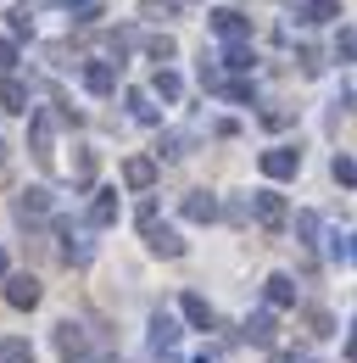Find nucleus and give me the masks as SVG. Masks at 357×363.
Masks as SVG:
<instances>
[{"label":"nucleus","instance_id":"1","mask_svg":"<svg viewBox=\"0 0 357 363\" xmlns=\"http://www.w3.org/2000/svg\"><path fill=\"white\" fill-rule=\"evenodd\" d=\"M251 213H257V224L268 235H279V229L290 224V213H285V196L279 190H251Z\"/></svg>","mask_w":357,"mask_h":363},{"label":"nucleus","instance_id":"2","mask_svg":"<svg viewBox=\"0 0 357 363\" xmlns=\"http://www.w3.org/2000/svg\"><path fill=\"white\" fill-rule=\"evenodd\" d=\"M257 168H263L268 179H296L302 151H296V145H273V151H263V157H257Z\"/></svg>","mask_w":357,"mask_h":363},{"label":"nucleus","instance_id":"3","mask_svg":"<svg viewBox=\"0 0 357 363\" xmlns=\"http://www.w3.org/2000/svg\"><path fill=\"white\" fill-rule=\"evenodd\" d=\"M56 352H62L67 363L89 358V335H84V324H73V318H62V324H56Z\"/></svg>","mask_w":357,"mask_h":363},{"label":"nucleus","instance_id":"4","mask_svg":"<svg viewBox=\"0 0 357 363\" xmlns=\"http://www.w3.org/2000/svg\"><path fill=\"white\" fill-rule=\"evenodd\" d=\"M56 240H62V257H67V263H79V269L89 263V240L73 218H56Z\"/></svg>","mask_w":357,"mask_h":363},{"label":"nucleus","instance_id":"5","mask_svg":"<svg viewBox=\"0 0 357 363\" xmlns=\"http://www.w3.org/2000/svg\"><path fill=\"white\" fill-rule=\"evenodd\" d=\"M212 28H218L229 45H246V40H251V23H246V11H234V6H218V11H212Z\"/></svg>","mask_w":357,"mask_h":363},{"label":"nucleus","instance_id":"6","mask_svg":"<svg viewBox=\"0 0 357 363\" xmlns=\"http://www.w3.org/2000/svg\"><path fill=\"white\" fill-rule=\"evenodd\" d=\"M40 296H45V285L34 274H11V279H6V302H11V308H40Z\"/></svg>","mask_w":357,"mask_h":363},{"label":"nucleus","instance_id":"7","mask_svg":"<svg viewBox=\"0 0 357 363\" xmlns=\"http://www.w3.org/2000/svg\"><path fill=\"white\" fill-rule=\"evenodd\" d=\"M118 73H123V62H89L84 67V90L89 95H112L118 90Z\"/></svg>","mask_w":357,"mask_h":363},{"label":"nucleus","instance_id":"8","mask_svg":"<svg viewBox=\"0 0 357 363\" xmlns=\"http://www.w3.org/2000/svg\"><path fill=\"white\" fill-rule=\"evenodd\" d=\"M178 207H184L190 224H212V218H218V196H207V190H190Z\"/></svg>","mask_w":357,"mask_h":363},{"label":"nucleus","instance_id":"9","mask_svg":"<svg viewBox=\"0 0 357 363\" xmlns=\"http://www.w3.org/2000/svg\"><path fill=\"white\" fill-rule=\"evenodd\" d=\"M263 296H268V308H296V279L290 274H268Z\"/></svg>","mask_w":357,"mask_h":363},{"label":"nucleus","instance_id":"10","mask_svg":"<svg viewBox=\"0 0 357 363\" xmlns=\"http://www.w3.org/2000/svg\"><path fill=\"white\" fill-rule=\"evenodd\" d=\"M151 179H157V157H129L123 162V184L129 190H151Z\"/></svg>","mask_w":357,"mask_h":363},{"label":"nucleus","instance_id":"11","mask_svg":"<svg viewBox=\"0 0 357 363\" xmlns=\"http://www.w3.org/2000/svg\"><path fill=\"white\" fill-rule=\"evenodd\" d=\"M50 129H56V118H50V112H34V157H40V168L56 162V151H50Z\"/></svg>","mask_w":357,"mask_h":363},{"label":"nucleus","instance_id":"12","mask_svg":"<svg viewBox=\"0 0 357 363\" xmlns=\"http://www.w3.org/2000/svg\"><path fill=\"white\" fill-rule=\"evenodd\" d=\"M89 224H95V229L118 224V190H95V201H89Z\"/></svg>","mask_w":357,"mask_h":363},{"label":"nucleus","instance_id":"13","mask_svg":"<svg viewBox=\"0 0 357 363\" xmlns=\"http://www.w3.org/2000/svg\"><path fill=\"white\" fill-rule=\"evenodd\" d=\"M45 213H50V190H23V196H17V218H23V224H34Z\"/></svg>","mask_w":357,"mask_h":363},{"label":"nucleus","instance_id":"14","mask_svg":"<svg viewBox=\"0 0 357 363\" xmlns=\"http://www.w3.org/2000/svg\"><path fill=\"white\" fill-rule=\"evenodd\" d=\"M0 112H28V84L23 79H0Z\"/></svg>","mask_w":357,"mask_h":363},{"label":"nucleus","instance_id":"15","mask_svg":"<svg viewBox=\"0 0 357 363\" xmlns=\"http://www.w3.org/2000/svg\"><path fill=\"white\" fill-rule=\"evenodd\" d=\"M174 341H178V324L168 313H157L151 318V352H174Z\"/></svg>","mask_w":357,"mask_h":363},{"label":"nucleus","instance_id":"16","mask_svg":"<svg viewBox=\"0 0 357 363\" xmlns=\"http://www.w3.org/2000/svg\"><path fill=\"white\" fill-rule=\"evenodd\" d=\"M145 246H151L157 257H184V240H178L174 229H151V235H145Z\"/></svg>","mask_w":357,"mask_h":363},{"label":"nucleus","instance_id":"17","mask_svg":"<svg viewBox=\"0 0 357 363\" xmlns=\"http://www.w3.org/2000/svg\"><path fill=\"white\" fill-rule=\"evenodd\" d=\"M184 318H190L196 330H212V324H218V318H212V308H207V296H196V291L184 296Z\"/></svg>","mask_w":357,"mask_h":363},{"label":"nucleus","instance_id":"18","mask_svg":"<svg viewBox=\"0 0 357 363\" xmlns=\"http://www.w3.org/2000/svg\"><path fill=\"white\" fill-rule=\"evenodd\" d=\"M246 341L273 347V313H251V318H246Z\"/></svg>","mask_w":357,"mask_h":363},{"label":"nucleus","instance_id":"19","mask_svg":"<svg viewBox=\"0 0 357 363\" xmlns=\"http://www.w3.org/2000/svg\"><path fill=\"white\" fill-rule=\"evenodd\" d=\"M341 17V0H307L302 6V23H335Z\"/></svg>","mask_w":357,"mask_h":363},{"label":"nucleus","instance_id":"20","mask_svg":"<svg viewBox=\"0 0 357 363\" xmlns=\"http://www.w3.org/2000/svg\"><path fill=\"white\" fill-rule=\"evenodd\" d=\"M129 112L140 118V123H162V112L151 106V95H145V90H129Z\"/></svg>","mask_w":357,"mask_h":363},{"label":"nucleus","instance_id":"21","mask_svg":"<svg viewBox=\"0 0 357 363\" xmlns=\"http://www.w3.org/2000/svg\"><path fill=\"white\" fill-rule=\"evenodd\" d=\"M307 335H312V341L335 335V318H329V308H307Z\"/></svg>","mask_w":357,"mask_h":363},{"label":"nucleus","instance_id":"22","mask_svg":"<svg viewBox=\"0 0 357 363\" xmlns=\"http://www.w3.org/2000/svg\"><path fill=\"white\" fill-rule=\"evenodd\" d=\"M0 363H34V347L11 335V341H0Z\"/></svg>","mask_w":357,"mask_h":363},{"label":"nucleus","instance_id":"23","mask_svg":"<svg viewBox=\"0 0 357 363\" xmlns=\"http://www.w3.org/2000/svg\"><path fill=\"white\" fill-rule=\"evenodd\" d=\"M6 17H11V40H28V34H34V11H28V6H11Z\"/></svg>","mask_w":357,"mask_h":363},{"label":"nucleus","instance_id":"24","mask_svg":"<svg viewBox=\"0 0 357 363\" xmlns=\"http://www.w3.org/2000/svg\"><path fill=\"white\" fill-rule=\"evenodd\" d=\"M95 162H101V157H95L89 145H79V157H73V179L89 184V179H95Z\"/></svg>","mask_w":357,"mask_h":363},{"label":"nucleus","instance_id":"25","mask_svg":"<svg viewBox=\"0 0 357 363\" xmlns=\"http://www.w3.org/2000/svg\"><path fill=\"white\" fill-rule=\"evenodd\" d=\"M157 157H168V162H178V157H190V135H168L162 145H157Z\"/></svg>","mask_w":357,"mask_h":363},{"label":"nucleus","instance_id":"26","mask_svg":"<svg viewBox=\"0 0 357 363\" xmlns=\"http://www.w3.org/2000/svg\"><path fill=\"white\" fill-rule=\"evenodd\" d=\"M251 62H257V56H251V45H229V50H223V67H234V73H246Z\"/></svg>","mask_w":357,"mask_h":363},{"label":"nucleus","instance_id":"27","mask_svg":"<svg viewBox=\"0 0 357 363\" xmlns=\"http://www.w3.org/2000/svg\"><path fill=\"white\" fill-rule=\"evenodd\" d=\"M178 90H184V84H178V73L157 67V95H162V101H178Z\"/></svg>","mask_w":357,"mask_h":363},{"label":"nucleus","instance_id":"28","mask_svg":"<svg viewBox=\"0 0 357 363\" xmlns=\"http://www.w3.org/2000/svg\"><path fill=\"white\" fill-rule=\"evenodd\" d=\"M335 62H357V34H352V28L335 34Z\"/></svg>","mask_w":357,"mask_h":363},{"label":"nucleus","instance_id":"29","mask_svg":"<svg viewBox=\"0 0 357 363\" xmlns=\"http://www.w3.org/2000/svg\"><path fill=\"white\" fill-rule=\"evenodd\" d=\"M296 235L302 246H318V213H296Z\"/></svg>","mask_w":357,"mask_h":363},{"label":"nucleus","instance_id":"30","mask_svg":"<svg viewBox=\"0 0 357 363\" xmlns=\"http://www.w3.org/2000/svg\"><path fill=\"white\" fill-rule=\"evenodd\" d=\"M145 50H151V62H174V40H168V34H157V40H145Z\"/></svg>","mask_w":357,"mask_h":363},{"label":"nucleus","instance_id":"31","mask_svg":"<svg viewBox=\"0 0 357 363\" xmlns=\"http://www.w3.org/2000/svg\"><path fill=\"white\" fill-rule=\"evenodd\" d=\"M140 11H145V17H174L178 0H140Z\"/></svg>","mask_w":357,"mask_h":363},{"label":"nucleus","instance_id":"32","mask_svg":"<svg viewBox=\"0 0 357 363\" xmlns=\"http://www.w3.org/2000/svg\"><path fill=\"white\" fill-rule=\"evenodd\" d=\"M290 118H296V112H290V106H268V112H263V123H268V129H285V123H290Z\"/></svg>","mask_w":357,"mask_h":363},{"label":"nucleus","instance_id":"33","mask_svg":"<svg viewBox=\"0 0 357 363\" xmlns=\"http://www.w3.org/2000/svg\"><path fill=\"white\" fill-rule=\"evenodd\" d=\"M296 62H302V73H318V67H324V56H318L312 45H302V50H296Z\"/></svg>","mask_w":357,"mask_h":363},{"label":"nucleus","instance_id":"34","mask_svg":"<svg viewBox=\"0 0 357 363\" xmlns=\"http://www.w3.org/2000/svg\"><path fill=\"white\" fill-rule=\"evenodd\" d=\"M335 179H341V184H357V162H352V157H335Z\"/></svg>","mask_w":357,"mask_h":363},{"label":"nucleus","instance_id":"35","mask_svg":"<svg viewBox=\"0 0 357 363\" xmlns=\"http://www.w3.org/2000/svg\"><path fill=\"white\" fill-rule=\"evenodd\" d=\"M17 67V40H0V73H11Z\"/></svg>","mask_w":357,"mask_h":363},{"label":"nucleus","instance_id":"36","mask_svg":"<svg viewBox=\"0 0 357 363\" xmlns=\"http://www.w3.org/2000/svg\"><path fill=\"white\" fill-rule=\"evenodd\" d=\"M223 95H229V101H251V84H246V79H229V90H223Z\"/></svg>","mask_w":357,"mask_h":363},{"label":"nucleus","instance_id":"37","mask_svg":"<svg viewBox=\"0 0 357 363\" xmlns=\"http://www.w3.org/2000/svg\"><path fill=\"white\" fill-rule=\"evenodd\" d=\"M140 229H145V235L157 229V201H145V207H140Z\"/></svg>","mask_w":357,"mask_h":363},{"label":"nucleus","instance_id":"38","mask_svg":"<svg viewBox=\"0 0 357 363\" xmlns=\"http://www.w3.org/2000/svg\"><path fill=\"white\" fill-rule=\"evenodd\" d=\"M273 363H302V352H273Z\"/></svg>","mask_w":357,"mask_h":363},{"label":"nucleus","instance_id":"39","mask_svg":"<svg viewBox=\"0 0 357 363\" xmlns=\"http://www.w3.org/2000/svg\"><path fill=\"white\" fill-rule=\"evenodd\" d=\"M196 363H218V352H207V347H201V352H196Z\"/></svg>","mask_w":357,"mask_h":363},{"label":"nucleus","instance_id":"40","mask_svg":"<svg viewBox=\"0 0 357 363\" xmlns=\"http://www.w3.org/2000/svg\"><path fill=\"white\" fill-rule=\"evenodd\" d=\"M0 184H6V145H0Z\"/></svg>","mask_w":357,"mask_h":363},{"label":"nucleus","instance_id":"41","mask_svg":"<svg viewBox=\"0 0 357 363\" xmlns=\"http://www.w3.org/2000/svg\"><path fill=\"white\" fill-rule=\"evenodd\" d=\"M346 257H352V263H357V240H346Z\"/></svg>","mask_w":357,"mask_h":363},{"label":"nucleus","instance_id":"42","mask_svg":"<svg viewBox=\"0 0 357 363\" xmlns=\"http://www.w3.org/2000/svg\"><path fill=\"white\" fill-rule=\"evenodd\" d=\"M352 363H357V335H352Z\"/></svg>","mask_w":357,"mask_h":363},{"label":"nucleus","instance_id":"43","mask_svg":"<svg viewBox=\"0 0 357 363\" xmlns=\"http://www.w3.org/2000/svg\"><path fill=\"white\" fill-rule=\"evenodd\" d=\"M0 274H6V252H0Z\"/></svg>","mask_w":357,"mask_h":363}]
</instances>
